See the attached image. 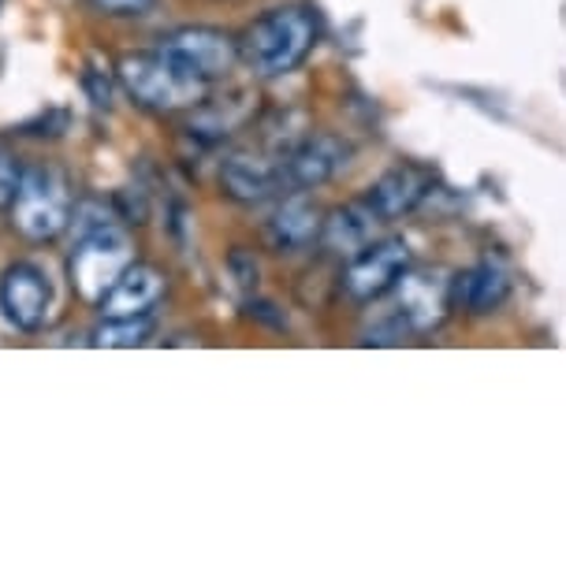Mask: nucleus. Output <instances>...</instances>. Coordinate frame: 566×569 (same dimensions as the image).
<instances>
[{
    "mask_svg": "<svg viewBox=\"0 0 566 569\" xmlns=\"http://www.w3.org/2000/svg\"><path fill=\"white\" fill-rule=\"evenodd\" d=\"M93 4L112 16H142L146 8H153V0H93Z\"/></svg>",
    "mask_w": 566,
    "mask_h": 569,
    "instance_id": "nucleus-18",
    "label": "nucleus"
},
{
    "mask_svg": "<svg viewBox=\"0 0 566 569\" xmlns=\"http://www.w3.org/2000/svg\"><path fill=\"white\" fill-rule=\"evenodd\" d=\"M317 41V23L306 8L287 4L261 16L239 41V57L261 79H280L309 57Z\"/></svg>",
    "mask_w": 566,
    "mask_h": 569,
    "instance_id": "nucleus-1",
    "label": "nucleus"
},
{
    "mask_svg": "<svg viewBox=\"0 0 566 569\" xmlns=\"http://www.w3.org/2000/svg\"><path fill=\"white\" fill-rule=\"evenodd\" d=\"M407 268H410V246L403 239L369 242L366 250L350 257L344 287L358 302H373V298H380L384 291H391Z\"/></svg>",
    "mask_w": 566,
    "mask_h": 569,
    "instance_id": "nucleus-6",
    "label": "nucleus"
},
{
    "mask_svg": "<svg viewBox=\"0 0 566 569\" xmlns=\"http://www.w3.org/2000/svg\"><path fill=\"white\" fill-rule=\"evenodd\" d=\"M71 220V190L57 168H27L12 201V223L30 242H49Z\"/></svg>",
    "mask_w": 566,
    "mask_h": 569,
    "instance_id": "nucleus-4",
    "label": "nucleus"
},
{
    "mask_svg": "<svg viewBox=\"0 0 566 569\" xmlns=\"http://www.w3.org/2000/svg\"><path fill=\"white\" fill-rule=\"evenodd\" d=\"M350 160V146L344 138L336 134H309L302 138L287 160L280 164L284 171V182L295 190H314V187H325L328 179H336L339 171L347 168Z\"/></svg>",
    "mask_w": 566,
    "mask_h": 569,
    "instance_id": "nucleus-8",
    "label": "nucleus"
},
{
    "mask_svg": "<svg viewBox=\"0 0 566 569\" xmlns=\"http://www.w3.org/2000/svg\"><path fill=\"white\" fill-rule=\"evenodd\" d=\"M153 336V320L149 317H105V325L93 331V347L109 350H131Z\"/></svg>",
    "mask_w": 566,
    "mask_h": 569,
    "instance_id": "nucleus-16",
    "label": "nucleus"
},
{
    "mask_svg": "<svg viewBox=\"0 0 566 569\" xmlns=\"http://www.w3.org/2000/svg\"><path fill=\"white\" fill-rule=\"evenodd\" d=\"M399 317L410 331H429L447 317L451 306V279L440 272H403L399 283Z\"/></svg>",
    "mask_w": 566,
    "mask_h": 569,
    "instance_id": "nucleus-9",
    "label": "nucleus"
},
{
    "mask_svg": "<svg viewBox=\"0 0 566 569\" xmlns=\"http://www.w3.org/2000/svg\"><path fill=\"white\" fill-rule=\"evenodd\" d=\"M52 309V287L49 276L38 264L19 261L0 276V313L19 331L46 328Z\"/></svg>",
    "mask_w": 566,
    "mask_h": 569,
    "instance_id": "nucleus-5",
    "label": "nucleus"
},
{
    "mask_svg": "<svg viewBox=\"0 0 566 569\" xmlns=\"http://www.w3.org/2000/svg\"><path fill=\"white\" fill-rule=\"evenodd\" d=\"M131 264L135 246L127 239V231L116 220L101 223V228L79 234V246L71 253V283L87 302H101Z\"/></svg>",
    "mask_w": 566,
    "mask_h": 569,
    "instance_id": "nucleus-3",
    "label": "nucleus"
},
{
    "mask_svg": "<svg viewBox=\"0 0 566 569\" xmlns=\"http://www.w3.org/2000/svg\"><path fill=\"white\" fill-rule=\"evenodd\" d=\"M220 187H224V194H228L231 201H239V206H261V201L280 194L287 182H284L280 164H272V160L235 153V157L224 160Z\"/></svg>",
    "mask_w": 566,
    "mask_h": 569,
    "instance_id": "nucleus-10",
    "label": "nucleus"
},
{
    "mask_svg": "<svg viewBox=\"0 0 566 569\" xmlns=\"http://www.w3.org/2000/svg\"><path fill=\"white\" fill-rule=\"evenodd\" d=\"M425 190H429V182H425L414 168H391L388 176H380L373 182L366 206L377 212L380 223H391V220H399L418 209Z\"/></svg>",
    "mask_w": 566,
    "mask_h": 569,
    "instance_id": "nucleus-13",
    "label": "nucleus"
},
{
    "mask_svg": "<svg viewBox=\"0 0 566 569\" xmlns=\"http://www.w3.org/2000/svg\"><path fill=\"white\" fill-rule=\"evenodd\" d=\"M19 179H23V168H19V160L8 153V149H0V209H12Z\"/></svg>",
    "mask_w": 566,
    "mask_h": 569,
    "instance_id": "nucleus-17",
    "label": "nucleus"
},
{
    "mask_svg": "<svg viewBox=\"0 0 566 569\" xmlns=\"http://www.w3.org/2000/svg\"><path fill=\"white\" fill-rule=\"evenodd\" d=\"M160 49L183 63L190 74H198L201 82H212V79H220V74H228L235 68V60H239V41L209 27L176 30V34H168L160 41Z\"/></svg>",
    "mask_w": 566,
    "mask_h": 569,
    "instance_id": "nucleus-7",
    "label": "nucleus"
},
{
    "mask_svg": "<svg viewBox=\"0 0 566 569\" xmlns=\"http://www.w3.org/2000/svg\"><path fill=\"white\" fill-rule=\"evenodd\" d=\"M120 82L127 86V93H131L138 104H146V109H153V112L190 109V104H198L209 90V82L190 74L183 63L168 57L165 49L123 57Z\"/></svg>",
    "mask_w": 566,
    "mask_h": 569,
    "instance_id": "nucleus-2",
    "label": "nucleus"
},
{
    "mask_svg": "<svg viewBox=\"0 0 566 569\" xmlns=\"http://www.w3.org/2000/svg\"><path fill=\"white\" fill-rule=\"evenodd\" d=\"M377 223H380L377 212H373L366 201H358V206L336 209L332 217L325 220V228H320V239H325V246L332 253L355 257V253H361L373 242V231H377Z\"/></svg>",
    "mask_w": 566,
    "mask_h": 569,
    "instance_id": "nucleus-15",
    "label": "nucleus"
},
{
    "mask_svg": "<svg viewBox=\"0 0 566 569\" xmlns=\"http://www.w3.org/2000/svg\"><path fill=\"white\" fill-rule=\"evenodd\" d=\"M168 279L153 264H131L116 279V287L101 298L105 317H149L153 306L165 298Z\"/></svg>",
    "mask_w": 566,
    "mask_h": 569,
    "instance_id": "nucleus-11",
    "label": "nucleus"
},
{
    "mask_svg": "<svg viewBox=\"0 0 566 569\" xmlns=\"http://www.w3.org/2000/svg\"><path fill=\"white\" fill-rule=\"evenodd\" d=\"M510 276L496 261H480L451 279V302L466 313H493L507 302Z\"/></svg>",
    "mask_w": 566,
    "mask_h": 569,
    "instance_id": "nucleus-12",
    "label": "nucleus"
},
{
    "mask_svg": "<svg viewBox=\"0 0 566 569\" xmlns=\"http://www.w3.org/2000/svg\"><path fill=\"white\" fill-rule=\"evenodd\" d=\"M320 228H325V220H320L314 201L291 198V201H284V206L276 209V217L269 220V242H272V250H280V253H298V250H306L309 242L320 239Z\"/></svg>",
    "mask_w": 566,
    "mask_h": 569,
    "instance_id": "nucleus-14",
    "label": "nucleus"
}]
</instances>
